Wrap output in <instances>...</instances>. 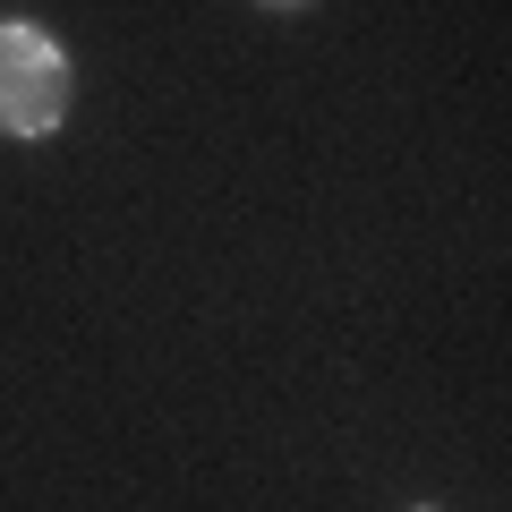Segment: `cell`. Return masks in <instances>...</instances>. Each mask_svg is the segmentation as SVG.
<instances>
[{
    "mask_svg": "<svg viewBox=\"0 0 512 512\" xmlns=\"http://www.w3.org/2000/svg\"><path fill=\"white\" fill-rule=\"evenodd\" d=\"M69 111V60L43 26H0V128L9 137H52Z\"/></svg>",
    "mask_w": 512,
    "mask_h": 512,
    "instance_id": "1",
    "label": "cell"
},
{
    "mask_svg": "<svg viewBox=\"0 0 512 512\" xmlns=\"http://www.w3.org/2000/svg\"><path fill=\"white\" fill-rule=\"evenodd\" d=\"M274 9H299V0H274Z\"/></svg>",
    "mask_w": 512,
    "mask_h": 512,
    "instance_id": "2",
    "label": "cell"
}]
</instances>
